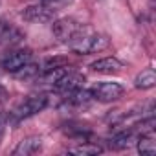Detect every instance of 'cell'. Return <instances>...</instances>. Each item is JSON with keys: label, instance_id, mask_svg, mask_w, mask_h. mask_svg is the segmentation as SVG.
<instances>
[{"label": "cell", "instance_id": "obj_1", "mask_svg": "<svg viewBox=\"0 0 156 156\" xmlns=\"http://www.w3.org/2000/svg\"><path fill=\"white\" fill-rule=\"evenodd\" d=\"M66 46L79 55H88V53H96V51L105 50L108 46V39H107V35L96 31L92 26L79 24V28L73 31V35L70 37Z\"/></svg>", "mask_w": 156, "mask_h": 156}, {"label": "cell", "instance_id": "obj_2", "mask_svg": "<svg viewBox=\"0 0 156 156\" xmlns=\"http://www.w3.org/2000/svg\"><path fill=\"white\" fill-rule=\"evenodd\" d=\"M48 103H50V99H48L46 94H33V96H28L26 99H22V101L15 107V110L11 112V116H13L15 121L28 119V118H31V116H35V114H39V112H42V110L48 107Z\"/></svg>", "mask_w": 156, "mask_h": 156}, {"label": "cell", "instance_id": "obj_3", "mask_svg": "<svg viewBox=\"0 0 156 156\" xmlns=\"http://www.w3.org/2000/svg\"><path fill=\"white\" fill-rule=\"evenodd\" d=\"M83 83H85V77L75 72V70H70V68H64L62 73L55 79V83L51 85L57 92L61 94H68L72 90H77V88H83Z\"/></svg>", "mask_w": 156, "mask_h": 156}, {"label": "cell", "instance_id": "obj_4", "mask_svg": "<svg viewBox=\"0 0 156 156\" xmlns=\"http://www.w3.org/2000/svg\"><path fill=\"white\" fill-rule=\"evenodd\" d=\"M90 94H92L94 99H98L101 103H112V101L119 99L125 94V88L119 83H108V81H105V83L94 85L92 90H90Z\"/></svg>", "mask_w": 156, "mask_h": 156}, {"label": "cell", "instance_id": "obj_5", "mask_svg": "<svg viewBox=\"0 0 156 156\" xmlns=\"http://www.w3.org/2000/svg\"><path fill=\"white\" fill-rule=\"evenodd\" d=\"M28 62H31V51L30 50H15V51L6 53L0 59V68L8 73H17Z\"/></svg>", "mask_w": 156, "mask_h": 156}, {"label": "cell", "instance_id": "obj_6", "mask_svg": "<svg viewBox=\"0 0 156 156\" xmlns=\"http://www.w3.org/2000/svg\"><path fill=\"white\" fill-rule=\"evenodd\" d=\"M79 24H81V22H77V20H73V19H61V20L53 22L51 30H53V35H55L62 44H66V42L70 41V37L73 35V31L79 28Z\"/></svg>", "mask_w": 156, "mask_h": 156}, {"label": "cell", "instance_id": "obj_7", "mask_svg": "<svg viewBox=\"0 0 156 156\" xmlns=\"http://www.w3.org/2000/svg\"><path fill=\"white\" fill-rule=\"evenodd\" d=\"M53 17V11H50L46 6L42 4H37V6H30L22 11V19L28 20V22H48L50 19Z\"/></svg>", "mask_w": 156, "mask_h": 156}, {"label": "cell", "instance_id": "obj_8", "mask_svg": "<svg viewBox=\"0 0 156 156\" xmlns=\"http://www.w3.org/2000/svg\"><path fill=\"white\" fill-rule=\"evenodd\" d=\"M90 68L94 72H99V73H118L125 68V64L118 57H105V59H99V61L92 62Z\"/></svg>", "mask_w": 156, "mask_h": 156}, {"label": "cell", "instance_id": "obj_9", "mask_svg": "<svg viewBox=\"0 0 156 156\" xmlns=\"http://www.w3.org/2000/svg\"><path fill=\"white\" fill-rule=\"evenodd\" d=\"M41 149H42V140L37 138V136H30V138H24V140L19 141V145L15 147L13 154H19V156H30V154H37Z\"/></svg>", "mask_w": 156, "mask_h": 156}, {"label": "cell", "instance_id": "obj_10", "mask_svg": "<svg viewBox=\"0 0 156 156\" xmlns=\"http://www.w3.org/2000/svg\"><path fill=\"white\" fill-rule=\"evenodd\" d=\"M136 141V136H134V130L127 129V130H121L118 134H114L108 141V145L112 149H129L132 143Z\"/></svg>", "mask_w": 156, "mask_h": 156}, {"label": "cell", "instance_id": "obj_11", "mask_svg": "<svg viewBox=\"0 0 156 156\" xmlns=\"http://www.w3.org/2000/svg\"><path fill=\"white\" fill-rule=\"evenodd\" d=\"M154 85H156V72H154V68L141 70L136 75V79H134V87L140 88V90H151Z\"/></svg>", "mask_w": 156, "mask_h": 156}, {"label": "cell", "instance_id": "obj_12", "mask_svg": "<svg viewBox=\"0 0 156 156\" xmlns=\"http://www.w3.org/2000/svg\"><path fill=\"white\" fill-rule=\"evenodd\" d=\"M136 141H138V151L141 154H147V156L156 154V141H154L152 132H141V136Z\"/></svg>", "mask_w": 156, "mask_h": 156}, {"label": "cell", "instance_id": "obj_13", "mask_svg": "<svg viewBox=\"0 0 156 156\" xmlns=\"http://www.w3.org/2000/svg\"><path fill=\"white\" fill-rule=\"evenodd\" d=\"M22 39L20 31L13 26L8 24H0V44H15Z\"/></svg>", "mask_w": 156, "mask_h": 156}, {"label": "cell", "instance_id": "obj_14", "mask_svg": "<svg viewBox=\"0 0 156 156\" xmlns=\"http://www.w3.org/2000/svg\"><path fill=\"white\" fill-rule=\"evenodd\" d=\"M70 152H73V154H83V156H92V154H101V152H103V147H99L98 143L85 141V143H81V145L72 147Z\"/></svg>", "mask_w": 156, "mask_h": 156}, {"label": "cell", "instance_id": "obj_15", "mask_svg": "<svg viewBox=\"0 0 156 156\" xmlns=\"http://www.w3.org/2000/svg\"><path fill=\"white\" fill-rule=\"evenodd\" d=\"M73 2V0H41V4L42 6H46L50 11H59V9H62V8H66V6H70Z\"/></svg>", "mask_w": 156, "mask_h": 156}, {"label": "cell", "instance_id": "obj_16", "mask_svg": "<svg viewBox=\"0 0 156 156\" xmlns=\"http://www.w3.org/2000/svg\"><path fill=\"white\" fill-rule=\"evenodd\" d=\"M6 127H8V116L0 110V140H2V136L6 132Z\"/></svg>", "mask_w": 156, "mask_h": 156}, {"label": "cell", "instance_id": "obj_17", "mask_svg": "<svg viewBox=\"0 0 156 156\" xmlns=\"http://www.w3.org/2000/svg\"><path fill=\"white\" fill-rule=\"evenodd\" d=\"M6 98H8V92H6V88H4L2 85H0V103H2Z\"/></svg>", "mask_w": 156, "mask_h": 156}]
</instances>
